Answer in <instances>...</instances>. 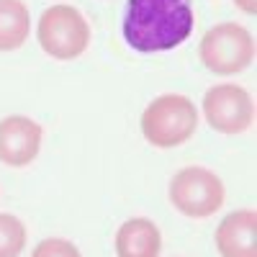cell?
<instances>
[{"label":"cell","mask_w":257,"mask_h":257,"mask_svg":"<svg viewBox=\"0 0 257 257\" xmlns=\"http://www.w3.org/2000/svg\"><path fill=\"white\" fill-rule=\"evenodd\" d=\"M203 116L219 134H244L254 123V100L242 85H213L203 95Z\"/></svg>","instance_id":"obj_6"},{"label":"cell","mask_w":257,"mask_h":257,"mask_svg":"<svg viewBox=\"0 0 257 257\" xmlns=\"http://www.w3.org/2000/svg\"><path fill=\"white\" fill-rule=\"evenodd\" d=\"M198 57L213 75H237L254 62V39L244 26L226 21L203 34Z\"/></svg>","instance_id":"obj_3"},{"label":"cell","mask_w":257,"mask_h":257,"mask_svg":"<svg viewBox=\"0 0 257 257\" xmlns=\"http://www.w3.org/2000/svg\"><path fill=\"white\" fill-rule=\"evenodd\" d=\"M198 128V108L188 95L165 93L149 100L142 113V134L157 149L185 144Z\"/></svg>","instance_id":"obj_2"},{"label":"cell","mask_w":257,"mask_h":257,"mask_svg":"<svg viewBox=\"0 0 257 257\" xmlns=\"http://www.w3.org/2000/svg\"><path fill=\"white\" fill-rule=\"evenodd\" d=\"M170 201L173 206L190 219H208L213 216L226 201V188L216 173L206 167H183L170 180Z\"/></svg>","instance_id":"obj_4"},{"label":"cell","mask_w":257,"mask_h":257,"mask_svg":"<svg viewBox=\"0 0 257 257\" xmlns=\"http://www.w3.org/2000/svg\"><path fill=\"white\" fill-rule=\"evenodd\" d=\"M31 31V16L24 0H0V52L24 47Z\"/></svg>","instance_id":"obj_10"},{"label":"cell","mask_w":257,"mask_h":257,"mask_svg":"<svg viewBox=\"0 0 257 257\" xmlns=\"http://www.w3.org/2000/svg\"><path fill=\"white\" fill-rule=\"evenodd\" d=\"M41 126L29 116H8L0 121V162L26 167L39 157Z\"/></svg>","instance_id":"obj_7"},{"label":"cell","mask_w":257,"mask_h":257,"mask_svg":"<svg viewBox=\"0 0 257 257\" xmlns=\"http://www.w3.org/2000/svg\"><path fill=\"white\" fill-rule=\"evenodd\" d=\"M31 257H82V254H80L77 244H72L70 239L49 237V239L36 244V249L31 252Z\"/></svg>","instance_id":"obj_12"},{"label":"cell","mask_w":257,"mask_h":257,"mask_svg":"<svg viewBox=\"0 0 257 257\" xmlns=\"http://www.w3.org/2000/svg\"><path fill=\"white\" fill-rule=\"evenodd\" d=\"M190 34V0H128L126 3L123 39L134 52H170L188 41Z\"/></svg>","instance_id":"obj_1"},{"label":"cell","mask_w":257,"mask_h":257,"mask_svg":"<svg viewBox=\"0 0 257 257\" xmlns=\"http://www.w3.org/2000/svg\"><path fill=\"white\" fill-rule=\"evenodd\" d=\"M216 249L221 257H257V213L252 208L231 211L221 219Z\"/></svg>","instance_id":"obj_8"},{"label":"cell","mask_w":257,"mask_h":257,"mask_svg":"<svg viewBox=\"0 0 257 257\" xmlns=\"http://www.w3.org/2000/svg\"><path fill=\"white\" fill-rule=\"evenodd\" d=\"M26 247V226L13 213H0V257H18Z\"/></svg>","instance_id":"obj_11"},{"label":"cell","mask_w":257,"mask_h":257,"mask_svg":"<svg viewBox=\"0 0 257 257\" xmlns=\"http://www.w3.org/2000/svg\"><path fill=\"white\" fill-rule=\"evenodd\" d=\"M39 44L54 59H75L90 44V26L75 6H52L36 26Z\"/></svg>","instance_id":"obj_5"},{"label":"cell","mask_w":257,"mask_h":257,"mask_svg":"<svg viewBox=\"0 0 257 257\" xmlns=\"http://www.w3.org/2000/svg\"><path fill=\"white\" fill-rule=\"evenodd\" d=\"M234 6H237L239 11H244V13H249V16L257 13V0H234Z\"/></svg>","instance_id":"obj_13"},{"label":"cell","mask_w":257,"mask_h":257,"mask_svg":"<svg viewBox=\"0 0 257 257\" xmlns=\"http://www.w3.org/2000/svg\"><path fill=\"white\" fill-rule=\"evenodd\" d=\"M162 231L152 219H128L116 231V254L118 257H160Z\"/></svg>","instance_id":"obj_9"}]
</instances>
